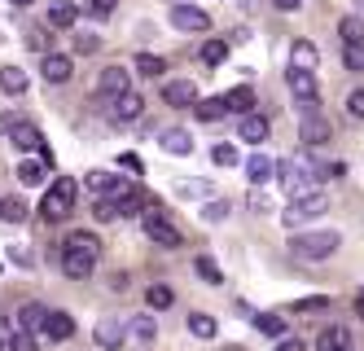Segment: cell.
Wrapping results in <instances>:
<instances>
[{"mask_svg": "<svg viewBox=\"0 0 364 351\" xmlns=\"http://www.w3.org/2000/svg\"><path fill=\"white\" fill-rule=\"evenodd\" d=\"M92 268H97V259H92V255H84V251H62V273H66L70 281L92 277Z\"/></svg>", "mask_w": 364, "mask_h": 351, "instance_id": "30bf717a", "label": "cell"}, {"mask_svg": "<svg viewBox=\"0 0 364 351\" xmlns=\"http://www.w3.org/2000/svg\"><path fill=\"white\" fill-rule=\"evenodd\" d=\"M224 58H228V44H224V40H206V44H202V62H206V66H220Z\"/></svg>", "mask_w": 364, "mask_h": 351, "instance_id": "e575fe53", "label": "cell"}, {"mask_svg": "<svg viewBox=\"0 0 364 351\" xmlns=\"http://www.w3.org/2000/svg\"><path fill=\"white\" fill-rule=\"evenodd\" d=\"M9 145H14V150H22V154H31V150H40V145H44V137H40V127H36V123L18 119V127L9 132Z\"/></svg>", "mask_w": 364, "mask_h": 351, "instance_id": "8fae6325", "label": "cell"}, {"mask_svg": "<svg viewBox=\"0 0 364 351\" xmlns=\"http://www.w3.org/2000/svg\"><path fill=\"white\" fill-rule=\"evenodd\" d=\"M88 189H92L97 198H110V202H119V198L127 194V184H123L119 176H110V172H92V176H88Z\"/></svg>", "mask_w": 364, "mask_h": 351, "instance_id": "9c48e42d", "label": "cell"}, {"mask_svg": "<svg viewBox=\"0 0 364 351\" xmlns=\"http://www.w3.org/2000/svg\"><path fill=\"white\" fill-rule=\"evenodd\" d=\"M343 62H347V70H364V44H347Z\"/></svg>", "mask_w": 364, "mask_h": 351, "instance_id": "b9f144b4", "label": "cell"}, {"mask_svg": "<svg viewBox=\"0 0 364 351\" xmlns=\"http://www.w3.org/2000/svg\"><path fill=\"white\" fill-rule=\"evenodd\" d=\"M338 246H343V237H338L333 229H321V233H299L290 241V255L303 259V263H316V259H329Z\"/></svg>", "mask_w": 364, "mask_h": 351, "instance_id": "6da1fadb", "label": "cell"}, {"mask_svg": "<svg viewBox=\"0 0 364 351\" xmlns=\"http://www.w3.org/2000/svg\"><path fill=\"white\" fill-rule=\"evenodd\" d=\"M136 70H141V79H163L167 62L159 58V53H141V58H136Z\"/></svg>", "mask_w": 364, "mask_h": 351, "instance_id": "f1b7e54d", "label": "cell"}, {"mask_svg": "<svg viewBox=\"0 0 364 351\" xmlns=\"http://www.w3.org/2000/svg\"><path fill=\"white\" fill-rule=\"evenodd\" d=\"M202 220H206V224L228 220V202H206V206H202Z\"/></svg>", "mask_w": 364, "mask_h": 351, "instance_id": "60d3db41", "label": "cell"}, {"mask_svg": "<svg viewBox=\"0 0 364 351\" xmlns=\"http://www.w3.org/2000/svg\"><path fill=\"white\" fill-rule=\"evenodd\" d=\"M97 44H101V40H97L92 31H80V36H75V48H80V53H97Z\"/></svg>", "mask_w": 364, "mask_h": 351, "instance_id": "7dc6e473", "label": "cell"}, {"mask_svg": "<svg viewBox=\"0 0 364 351\" xmlns=\"http://www.w3.org/2000/svg\"><path fill=\"white\" fill-rule=\"evenodd\" d=\"M159 145L167 150V154H176V158H185V154H193V137L185 127H167L163 137H159Z\"/></svg>", "mask_w": 364, "mask_h": 351, "instance_id": "9a60e30c", "label": "cell"}, {"mask_svg": "<svg viewBox=\"0 0 364 351\" xmlns=\"http://www.w3.org/2000/svg\"><path fill=\"white\" fill-rule=\"evenodd\" d=\"M75 194H80V184H75L70 176H62V180H53V189L40 198V215L48 224H58V220H66V215L75 211Z\"/></svg>", "mask_w": 364, "mask_h": 351, "instance_id": "7a4b0ae2", "label": "cell"}, {"mask_svg": "<svg viewBox=\"0 0 364 351\" xmlns=\"http://www.w3.org/2000/svg\"><path fill=\"white\" fill-rule=\"evenodd\" d=\"M211 158H215V167H237V150L232 145H215Z\"/></svg>", "mask_w": 364, "mask_h": 351, "instance_id": "7bdbcfd3", "label": "cell"}, {"mask_svg": "<svg viewBox=\"0 0 364 351\" xmlns=\"http://www.w3.org/2000/svg\"><path fill=\"white\" fill-rule=\"evenodd\" d=\"M119 167H123V172H141V176H145V163H141V154H119Z\"/></svg>", "mask_w": 364, "mask_h": 351, "instance_id": "bcb514c9", "label": "cell"}, {"mask_svg": "<svg viewBox=\"0 0 364 351\" xmlns=\"http://www.w3.org/2000/svg\"><path fill=\"white\" fill-rule=\"evenodd\" d=\"M272 5H277V9H281V14H294V9H299V5H303V0H272Z\"/></svg>", "mask_w": 364, "mask_h": 351, "instance_id": "db71d44e", "label": "cell"}, {"mask_svg": "<svg viewBox=\"0 0 364 351\" xmlns=\"http://www.w3.org/2000/svg\"><path fill=\"white\" fill-rule=\"evenodd\" d=\"M311 105H316V101H311ZM311 105H307V115H303V123H299V137H303L307 150H316V145L329 141V119H325L321 110H311Z\"/></svg>", "mask_w": 364, "mask_h": 351, "instance_id": "5b68a950", "label": "cell"}, {"mask_svg": "<svg viewBox=\"0 0 364 351\" xmlns=\"http://www.w3.org/2000/svg\"><path fill=\"white\" fill-rule=\"evenodd\" d=\"M18 180H22V184H40V180H44V167H40V163H31V158H27V163L18 167Z\"/></svg>", "mask_w": 364, "mask_h": 351, "instance_id": "f35d334b", "label": "cell"}, {"mask_svg": "<svg viewBox=\"0 0 364 351\" xmlns=\"http://www.w3.org/2000/svg\"><path fill=\"white\" fill-rule=\"evenodd\" d=\"M44 316H48L44 303H22V308H18V330H27V334L44 330Z\"/></svg>", "mask_w": 364, "mask_h": 351, "instance_id": "44dd1931", "label": "cell"}, {"mask_svg": "<svg viewBox=\"0 0 364 351\" xmlns=\"http://www.w3.org/2000/svg\"><path fill=\"white\" fill-rule=\"evenodd\" d=\"M145 303H149L154 312H167V308L176 303V294H171V285H149V290H145Z\"/></svg>", "mask_w": 364, "mask_h": 351, "instance_id": "4dcf8cb0", "label": "cell"}, {"mask_svg": "<svg viewBox=\"0 0 364 351\" xmlns=\"http://www.w3.org/2000/svg\"><path fill=\"white\" fill-rule=\"evenodd\" d=\"M237 132H242L246 145H264V141H268V119L250 110V115H242V127H237Z\"/></svg>", "mask_w": 364, "mask_h": 351, "instance_id": "5bb4252c", "label": "cell"}, {"mask_svg": "<svg viewBox=\"0 0 364 351\" xmlns=\"http://www.w3.org/2000/svg\"><path fill=\"white\" fill-rule=\"evenodd\" d=\"M224 110H228V115H250V110H255V93H250L246 84L232 88V93L224 97Z\"/></svg>", "mask_w": 364, "mask_h": 351, "instance_id": "d4e9b609", "label": "cell"}, {"mask_svg": "<svg viewBox=\"0 0 364 351\" xmlns=\"http://www.w3.org/2000/svg\"><path fill=\"white\" fill-rule=\"evenodd\" d=\"M141 110H145V101H141L136 93H123V97L110 105V115H114L119 123H132V119H141Z\"/></svg>", "mask_w": 364, "mask_h": 351, "instance_id": "d6986e66", "label": "cell"}, {"mask_svg": "<svg viewBox=\"0 0 364 351\" xmlns=\"http://www.w3.org/2000/svg\"><path fill=\"white\" fill-rule=\"evenodd\" d=\"M92 334H97V342L106 347V351H114V347L123 342V320H119V316H101Z\"/></svg>", "mask_w": 364, "mask_h": 351, "instance_id": "2e32d148", "label": "cell"}, {"mask_svg": "<svg viewBox=\"0 0 364 351\" xmlns=\"http://www.w3.org/2000/svg\"><path fill=\"white\" fill-rule=\"evenodd\" d=\"M0 220H5V224H22V220H27V202H22V198H0Z\"/></svg>", "mask_w": 364, "mask_h": 351, "instance_id": "f546056e", "label": "cell"}, {"mask_svg": "<svg viewBox=\"0 0 364 351\" xmlns=\"http://www.w3.org/2000/svg\"><path fill=\"white\" fill-rule=\"evenodd\" d=\"M9 5H14V9H27V5H31V0H9Z\"/></svg>", "mask_w": 364, "mask_h": 351, "instance_id": "6f0895ef", "label": "cell"}, {"mask_svg": "<svg viewBox=\"0 0 364 351\" xmlns=\"http://www.w3.org/2000/svg\"><path fill=\"white\" fill-rule=\"evenodd\" d=\"M316 62H321L316 44H311V40H294V48H290V66H294V70H316Z\"/></svg>", "mask_w": 364, "mask_h": 351, "instance_id": "ac0fdd59", "label": "cell"}, {"mask_svg": "<svg viewBox=\"0 0 364 351\" xmlns=\"http://www.w3.org/2000/svg\"><path fill=\"white\" fill-rule=\"evenodd\" d=\"M66 251H84V255H92L97 259V251H101V241H97V233H88V229H75L66 241H62Z\"/></svg>", "mask_w": 364, "mask_h": 351, "instance_id": "cb8c5ba5", "label": "cell"}, {"mask_svg": "<svg viewBox=\"0 0 364 351\" xmlns=\"http://www.w3.org/2000/svg\"><path fill=\"white\" fill-rule=\"evenodd\" d=\"M92 215H97V220H101V224H110V220H119V206H114L110 198H97V206H92Z\"/></svg>", "mask_w": 364, "mask_h": 351, "instance_id": "ab89813d", "label": "cell"}, {"mask_svg": "<svg viewBox=\"0 0 364 351\" xmlns=\"http://www.w3.org/2000/svg\"><path fill=\"white\" fill-rule=\"evenodd\" d=\"M347 115H351V119H364V88H355V93L347 97Z\"/></svg>", "mask_w": 364, "mask_h": 351, "instance_id": "f6af8a7d", "label": "cell"}, {"mask_svg": "<svg viewBox=\"0 0 364 351\" xmlns=\"http://www.w3.org/2000/svg\"><path fill=\"white\" fill-rule=\"evenodd\" d=\"M189 334H193V338H215V316L193 312V316H189Z\"/></svg>", "mask_w": 364, "mask_h": 351, "instance_id": "1f68e13d", "label": "cell"}, {"mask_svg": "<svg viewBox=\"0 0 364 351\" xmlns=\"http://www.w3.org/2000/svg\"><path fill=\"white\" fill-rule=\"evenodd\" d=\"M9 259L22 263V268H31V251H22V246H9Z\"/></svg>", "mask_w": 364, "mask_h": 351, "instance_id": "f907efd6", "label": "cell"}, {"mask_svg": "<svg viewBox=\"0 0 364 351\" xmlns=\"http://www.w3.org/2000/svg\"><path fill=\"white\" fill-rule=\"evenodd\" d=\"M250 211H268V198L264 194H250Z\"/></svg>", "mask_w": 364, "mask_h": 351, "instance_id": "11a10c76", "label": "cell"}, {"mask_svg": "<svg viewBox=\"0 0 364 351\" xmlns=\"http://www.w3.org/2000/svg\"><path fill=\"white\" fill-rule=\"evenodd\" d=\"M163 101L167 105H189V110H193V105H198V88L189 84V79H176V84L163 88Z\"/></svg>", "mask_w": 364, "mask_h": 351, "instance_id": "e0dca14e", "label": "cell"}, {"mask_svg": "<svg viewBox=\"0 0 364 351\" xmlns=\"http://www.w3.org/2000/svg\"><path fill=\"white\" fill-rule=\"evenodd\" d=\"M145 202H149L145 194H123L114 206H119V215H141V206H145Z\"/></svg>", "mask_w": 364, "mask_h": 351, "instance_id": "d590c367", "label": "cell"}, {"mask_svg": "<svg viewBox=\"0 0 364 351\" xmlns=\"http://www.w3.org/2000/svg\"><path fill=\"white\" fill-rule=\"evenodd\" d=\"M316 351H351V334L343 325H329L321 338H316Z\"/></svg>", "mask_w": 364, "mask_h": 351, "instance_id": "7402d4cb", "label": "cell"}, {"mask_svg": "<svg viewBox=\"0 0 364 351\" xmlns=\"http://www.w3.org/2000/svg\"><path fill=\"white\" fill-rule=\"evenodd\" d=\"M338 36H343V44H364V18L360 14L355 18L347 14L343 22H338Z\"/></svg>", "mask_w": 364, "mask_h": 351, "instance_id": "83f0119b", "label": "cell"}, {"mask_svg": "<svg viewBox=\"0 0 364 351\" xmlns=\"http://www.w3.org/2000/svg\"><path fill=\"white\" fill-rule=\"evenodd\" d=\"M193 273H198V277H202L206 285H220V281H224V273H220V263H211V259H206V255H202V259H193Z\"/></svg>", "mask_w": 364, "mask_h": 351, "instance_id": "836d02e7", "label": "cell"}, {"mask_svg": "<svg viewBox=\"0 0 364 351\" xmlns=\"http://www.w3.org/2000/svg\"><path fill=\"white\" fill-rule=\"evenodd\" d=\"M154 334H159V330H154V316H136V320H132V338L154 342Z\"/></svg>", "mask_w": 364, "mask_h": 351, "instance_id": "8d00e7d4", "label": "cell"}, {"mask_svg": "<svg viewBox=\"0 0 364 351\" xmlns=\"http://www.w3.org/2000/svg\"><path fill=\"white\" fill-rule=\"evenodd\" d=\"M325 211H329V198H325V194H316V189H311V194L294 198L290 206L281 211V224H285V229H303V224H311V220H321Z\"/></svg>", "mask_w": 364, "mask_h": 351, "instance_id": "3957f363", "label": "cell"}, {"mask_svg": "<svg viewBox=\"0 0 364 351\" xmlns=\"http://www.w3.org/2000/svg\"><path fill=\"white\" fill-rule=\"evenodd\" d=\"M0 93H9V97L27 93V70L22 66H0Z\"/></svg>", "mask_w": 364, "mask_h": 351, "instance_id": "603a6c76", "label": "cell"}, {"mask_svg": "<svg viewBox=\"0 0 364 351\" xmlns=\"http://www.w3.org/2000/svg\"><path fill=\"white\" fill-rule=\"evenodd\" d=\"M355 312H360V320H364V294H360V303H355Z\"/></svg>", "mask_w": 364, "mask_h": 351, "instance_id": "680465c9", "label": "cell"}, {"mask_svg": "<svg viewBox=\"0 0 364 351\" xmlns=\"http://www.w3.org/2000/svg\"><path fill=\"white\" fill-rule=\"evenodd\" d=\"M171 26L176 31H211V14H202L198 5H171Z\"/></svg>", "mask_w": 364, "mask_h": 351, "instance_id": "52a82bcc", "label": "cell"}, {"mask_svg": "<svg viewBox=\"0 0 364 351\" xmlns=\"http://www.w3.org/2000/svg\"><path fill=\"white\" fill-rule=\"evenodd\" d=\"M255 325L264 330L268 338H285V330H290V325H285V316H277V312H268V316H255Z\"/></svg>", "mask_w": 364, "mask_h": 351, "instance_id": "d6a6232c", "label": "cell"}, {"mask_svg": "<svg viewBox=\"0 0 364 351\" xmlns=\"http://www.w3.org/2000/svg\"><path fill=\"white\" fill-rule=\"evenodd\" d=\"M237 5H242V9H246V14H255V9H259V5H264V0H237Z\"/></svg>", "mask_w": 364, "mask_h": 351, "instance_id": "9f6ffc18", "label": "cell"}, {"mask_svg": "<svg viewBox=\"0 0 364 351\" xmlns=\"http://www.w3.org/2000/svg\"><path fill=\"white\" fill-rule=\"evenodd\" d=\"M75 18H80V9L70 5V0H53V5H48V26H75Z\"/></svg>", "mask_w": 364, "mask_h": 351, "instance_id": "484cf974", "label": "cell"}, {"mask_svg": "<svg viewBox=\"0 0 364 351\" xmlns=\"http://www.w3.org/2000/svg\"><path fill=\"white\" fill-rule=\"evenodd\" d=\"M14 127H18V115H0V137H9Z\"/></svg>", "mask_w": 364, "mask_h": 351, "instance_id": "f5cc1de1", "label": "cell"}, {"mask_svg": "<svg viewBox=\"0 0 364 351\" xmlns=\"http://www.w3.org/2000/svg\"><path fill=\"white\" fill-rule=\"evenodd\" d=\"M114 9H119V0H92V14L97 18H110Z\"/></svg>", "mask_w": 364, "mask_h": 351, "instance_id": "c3c4849f", "label": "cell"}, {"mask_svg": "<svg viewBox=\"0 0 364 351\" xmlns=\"http://www.w3.org/2000/svg\"><path fill=\"white\" fill-rule=\"evenodd\" d=\"M40 75L48 79V84H66V79H70V58H66V53H44Z\"/></svg>", "mask_w": 364, "mask_h": 351, "instance_id": "7c38bea8", "label": "cell"}, {"mask_svg": "<svg viewBox=\"0 0 364 351\" xmlns=\"http://www.w3.org/2000/svg\"><path fill=\"white\" fill-rule=\"evenodd\" d=\"M9 351H40V338L27 334V330H18V334L9 338Z\"/></svg>", "mask_w": 364, "mask_h": 351, "instance_id": "74e56055", "label": "cell"}, {"mask_svg": "<svg viewBox=\"0 0 364 351\" xmlns=\"http://www.w3.org/2000/svg\"><path fill=\"white\" fill-rule=\"evenodd\" d=\"M70 334H75V316H70V312H48V316H44V338L66 342Z\"/></svg>", "mask_w": 364, "mask_h": 351, "instance_id": "4fadbf2b", "label": "cell"}, {"mask_svg": "<svg viewBox=\"0 0 364 351\" xmlns=\"http://www.w3.org/2000/svg\"><path fill=\"white\" fill-rule=\"evenodd\" d=\"M329 308V299H325V294H316V299H299L290 312H325Z\"/></svg>", "mask_w": 364, "mask_h": 351, "instance_id": "ee69618b", "label": "cell"}, {"mask_svg": "<svg viewBox=\"0 0 364 351\" xmlns=\"http://www.w3.org/2000/svg\"><path fill=\"white\" fill-rule=\"evenodd\" d=\"M193 115H198L202 123H220V119L228 115V110H224V97H206V101L198 97V105H193Z\"/></svg>", "mask_w": 364, "mask_h": 351, "instance_id": "4316f807", "label": "cell"}, {"mask_svg": "<svg viewBox=\"0 0 364 351\" xmlns=\"http://www.w3.org/2000/svg\"><path fill=\"white\" fill-rule=\"evenodd\" d=\"M141 229L149 241H159V246H180V229L171 220H163V211H145L141 215Z\"/></svg>", "mask_w": 364, "mask_h": 351, "instance_id": "277c9868", "label": "cell"}, {"mask_svg": "<svg viewBox=\"0 0 364 351\" xmlns=\"http://www.w3.org/2000/svg\"><path fill=\"white\" fill-rule=\"evenodd\" d=\"M97 93H101V101H106V105H114L123 93H132V88H127V70L123 66H106V70H101V79H97Z\"/></svg>", "mask_w": 364, "mask_h": 351, "instance_id": "8992f818", "label": "cell"}, {"mask_svg": "<svg viewBox=\"0 0 364 351\" xmlns=\"http://www.w3.org/2000/svg\"><path fill=\"white\" fill-rule=\"evenodd\" d=\"M27 44H31L36 53H48V36H44V31H31V36H27Z\"/></svg>", "mask_w": 364, "mask_h": 351, "instance_id": "681fc988", "label": "cell"}, {"mask_svg": "<svg viewBox=\"0 0 364 351\" xmlns=\"http://www.w3.org/2000/svg\"><path fill=\"white\" fill-rule=\"evenodd\" d=\"M272 167H277V163H272L268 154H250V158H246V180H250V184H268V180H272Z\"/></svg>", "mask_w": 364, "mask_h": 351, "instance_id": "ffe728a7", "label": "cell"}, {"mask_svg": "<svg viewBox=\"0 0 364 351\" xmlns=\"http://www.w3.org/2000/svg\"><path fill=\"white\" fill-rule=\"evenodd\" d=\"M277 351H307V342H299V338H277Z\"/></svg>", "mask_w": 364, "mask_h": 351, "instance_id": "816d5d0a", "label": "cell"}, {"mask_svg": "<svg viewBox=\"0 0 364 351\" xmlns=\"http://www.w3.org/2000/svg\"><path fill=\"white\" fill-rule=\"evenodd\" d=\"M285 84H290V93L303 101V105H311L321 97V84H316V70H294L290 66V75H285Z\"/></svg>", "mask_w": 364, "mask_h": 351, "instance_id": "ba28073f", "label": "cell"}]
</instances>
